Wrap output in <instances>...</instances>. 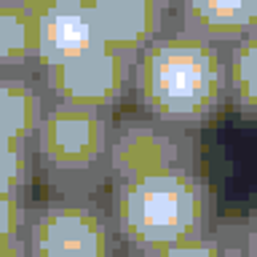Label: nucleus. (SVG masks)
<instances>
[{
  "mask_svg": "<svg viewBox=\"0 0 257 257\" xmlns=\"http://www.w3.org/2000/svg\"><path fill=\"white\" fill-rule=\"evenodd\" d=\"M174 8L188 32L225 48L257 30V0H177Z\"/></svg>",
  "mask_w": 257,
  "mask_h": 257,
  "instance_id": "10",
  "label": "nucleus"
},
{
  "mask_svg": "<svg viewBox=\"0 0 257 257\" xmlns=\"http://www.w3.org/2000/svg\"><path fill=\"white\" fill-rule=\"evenodd\" d=\"M94 8L104 46L137 59L169 24L174 8L158 0H88Z\"/></svg>",
  "mask_w": 257,
  "mask_h": 257,
  "instance_id": "7",
  "label": "nucleus"
},
{
  "mask_svg": "<svg viewBox=\"0 0 257 257\" xmlns=\"http://www.w3.org/2000/svg\"><path fill=\"white\" fill-rule=\"evenodd\" d=\"M22 244L27 257H118L107 204L99 198L30 201Z\"/></svg>",
  "mask_w": 257,
  "mask_h": 257,
  "instance_id": "4",
  "label": "nucleus"
},
{
  "mask_svg": "<svg viewBox=\"0 0 257 257\" xmlns=\"http://www.w3.org/2000/svg\"><path fill=\"white\" fill-rule=\"evenodd\" d=\"M38 75L51 102L112 115L134 94V59L107 46L70 62L40 64Z\"/></svg>",
  "mask_w": 257,
  "mask_h": 257,
  "instance_id": "6",
  "label": "nucleus"
},
{
  "mask_svg": "<svg viewBox=\"0 0 257 257\" xmlns=\"http://www.w3.org/2000/svg\"><path fill=\"white\" fill-rule=\"evenodd\" d=\"M104 48L88 0H62L38 19L40 64H59Z\"/></svg>",
  "mask_w": 257,
  "mask_h": 257,
  "instance_id": "8",
  "label": "nucleus"
},
{
  "mask_svg": "<svg viewBox=\"0 0 257 257\" xmlns=\"http://www.w3.org/2000/svg\"><path fill=\"white\" fill-rule=\"evenodd\" d=\"M48 104L38 72H0V142L30 148Z\"/></svg>",
  "mask_w": 257,
  "mask_h": 257,
  "instance_id": "9",
  "label": "nucleus"
},
{
  "mask_svg": "<svg viewBox=\"0 0 257 257\" xmlns=\"http://www.w3.org/2000/svg\"><path fill=\"white\" fill-rule=\"evenodd\" d=\"M228 104L257 123V30L228 48Z\"/></svg>",
  "mask_w": 257,
  "mask_h": 257,
  "instance_id": "12",
  "label": "nucleus"
},
{
  "mask_svg": "<svg viewBox=\"0 0 257 257\" xmlns=\"http://www.w3.org/2000/svg\"><path fill=\"white\" fill-rule=\"evenodd\" d=\"M214 230L233 246L236 257H257V206L238 217H217Z\"/></svg>",
  "mask_w": 257,
  "mask_h": 257,
  "instance_id": "14",
  "label": "nucleus"
},
{
  "mask_svg": "<svg viewBox=\"0 0 257 257\" xmlns=\"http://www.w3.org/2000/svg\"><path fill=\"white\" fill-rule=\"evenodd\" d=\"M19 3L27 8V11L35 16V19H40L43 14H48L56 3H62V0H19Z\"/></svg>",
  "mask_w": 257,
  "mask_h": 257,
  "instance_id": "17",
  "label": "nucleus"
},
{
  "mask_svg": "<svg viewBox=\"0 0 257 257\" xmlns=\"http://www.w3.org/2000/svg\"><path fill=\"white\" fill-rule=\"evenodd\" d=\"M30 196H0V241L22 238Z\"/></svg>",
  "mask_w": 257,
  "mask_h": 257,
  "instance_id": "16",
  "label": "nucleus"
},
{
  "mask_svg": "<svg viewBox=\"0 0 257 257\" xmlns=\"http://www.w3.org/2000/svg\"><path fill=\"white\" fill-rule=\"evenodd\" d=\"M150 257H236V252L220 233L212 230L198 238H188V241H180V244L164 246L158 252H153Z\"/></svg>",
  "mask_w": 257,
  "mask_h": 257,
  "instance_id": "15",
  "label": "nucleus"
},
{
  "mask_svg": "<svg viewBox=\"0 0 257 257\" xmlns=\"http://www.w3.org/2000/svg\"><path fill=\"white\" fill-rule=\"evenodd\" d=\"M0 257H27V252H24V244H22V238L0 241Z\"/></svg>",
  "mask_w": 257,
  "mask_h": 257,
  "instance_id": "18",
  "label": "nucleus"
},
{
  "mask_svg": "<svg viewBox=\"0 0 257 257\" xmlns=\"http://www.w3.org/2000/svg\"><path fill=\"white\" fill-rule=\"evenodd\" d=\"M158 3H164V6H169V8H174V6H177V0H158Z\"/></svg>",
  "mask_w": 257,
  "mask_h": 257,
  "instance_id": "19",
  "label": "nucleus"
},
{
  "mask_svg": "<svg viewBox=\"0 0 257 257\" xmlns=\"http://www.w3.org/2000/svg\"><path fill=\"white\" fill-rule=\"evenodd\" d=\"M38 70V19L19 0H0V72Z\"/></svg>",
  "mask_w": 257,
  "mask_h": 257,
  "instance_id": "11",
  "label": "nucleus"
},
{
  "mask_svg": "<svg viewBox=\"0 0 257 257\" xmlns=\"http://www.w3.org/2000/svg\"><path fill=\"white\" fill-rule=\"evenodd\" d=\"M35 166L30 148L0 142V196H30Z\"/></svg>",
  "mask_w": 257,
  "mask_h": 257,
  "instance_id": "13",
  "label": "nucleus"
},
{
  "mask_svg": "<svg viewBox=\"0 0 257 257\" xmlns=\"http://www.w3.org/2000/svg\"><path fill=\"white\" fill-rule=\"evenodd\" d=\"M201 132L153 118L140 110L115 115L110 142L112 182L174 169H196L201 166Z\"/></svg>",
  "mask_w": 257,
  "mask_h": 257,
  "instance_id": "5",
  "label": "nucleus"
},
{
  "mask_svg": "<svg viewBox=\"0 0 257 257\" xmlns=\"http://www.w3.org/2000/svg\"><path fill=\"white\" fill-rule=\"evenodd\" d=\"M107 212L118 257H150L164 246L212 233L217 193L201 166L174 169L110 182Z\"/></svg>",
  "mask_w": 257,
  "mask_h": 257,
  "instance_id": "2",
  "label": "nucleus"
},
{
  "mask_svg": "<svg viewBox=\"0 0 257 257\" xmlns=\"http://www.w3.org/2000/svg\"><path fill=\"white\" fill-rule=\"evenodd\" d=\"M112 123V112L48 104L30 153L35 177L51 196L99 198L110 188Z\"/></svg>",
  "mask_w": 257,
  "mask_h": 257,
  "instance_id": "3",
  "label": "nucleus"
},
{
  "mask_svg": "<svg viewBox=\"0 0 257 257\" xmlns=\"http://www.w3.org/2000/svg\"><path fill=\"white\" fill-rule=\"evenodd\" d=\"M140 112L201 132L228 107V48L172 22L134 59Z\"/></svg>",
  "mask_w": 257,
  "mask_h": 257,
  "instance_id": "1",
  "label": "nucleus"
}]
</instances>
